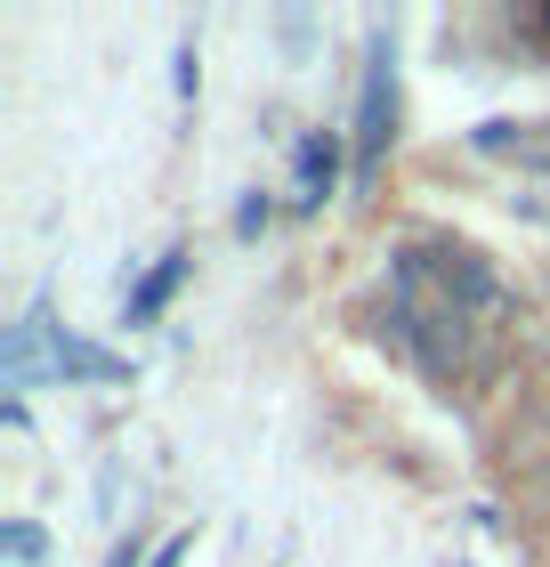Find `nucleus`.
<instances>
[{"label": "nucleus", "instance_id": "1", "mask_svg": "<svg viewBox=\"0 0 550 567\" xmlns=\"http://www.w3.org/2000/svg\"><path fill=\"white\" fill-rule=\"evenodd\" d=\"M388 41H373V82H364V106H356V163L373 171L381 163V146H388Z\"/></svg>", "mask_w": 550, "mask_h": 567}, {"label": "nucleus", "instance_id": "2", "mask_svg": "<svg viewBox=\"0 0 550 567\" xmlns=\"http://www.w3.org/2000/svg\"><path fill=\"white\" fill-rule=\"evenodd\" d=\"M178 276H187V260H178V251H170V260H163V268H154V276L138 284V292H129V324H146V317H154V308H163V300H170V284H178Z\"/></svg>", "mask_w": 550, "mask_h": 567}, {"label": "nucleus", "instance_id": "3", "mask_svg": "<svg viewBox=\"0 0 550 567\" xmlns=\"http://www.w3.org/2000/svg\"><path fill=\"white\" fill-rule=\"evenodd\" d=\"M332 187V138H300V203H324Z\"/></svg>", "mask_w": 550, "mask_h": 567}, {"label": "nucleus", "instance_id": "4", "mask_svg": "<svg viewBox=\"0 0 550 567\" xmlns=\"http://www.w3.org/2000/svg\"><path fill=\"white\" fill-rule=\"evenodd\" d=\"M178 559H187V544H163V551H154V567H178Z\"/></svg>", "mask_w": 550, "mask_h": 567}, {"label": "nucleus", "instance_id": "5", "mask_svg": "<svg viewBox=\"0 0 550 567\" xmlns=\"http://www.w3.org/2000/svg\"><path fill=\"white\" fill-rule=\"evenodd\" d=\"M542 33H550V9H542Z\"/></svg>", "mask_w": 550, "mask_h": 567}]
</instances>
